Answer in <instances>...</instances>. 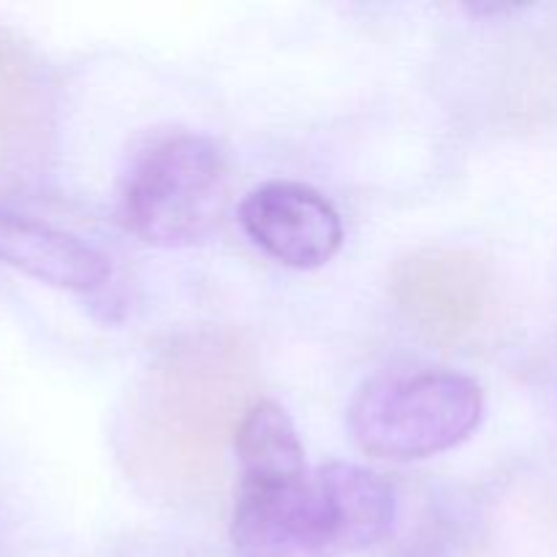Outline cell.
I'll list each match as a JSON object with an SVG mask.
<instances>
[{"label": "cell", "mask_w": 557, "mask_h": 557, "mask_svg": "<svg viewBox=\"0 0 557 557\" xmlns=\"http://www.w3.org/2000/svg\"><path fill=\"white\" fill-rule=\"evenodd\" d=\"M256 359L232 332H190L150 359L117 417V457L147 495L196 504L218 490L248 413Z\"/></svg>", "instance_id": "6da1fadb"}, {"label": "cell", "mask_w": 557, "mask_h": 557, "mask_svg": "<svg viewBox=\"0 0 557 557\" xmlns=\"http://www.w3.org/2000/svg\"><path fill=\"white\" fill-rule=\"evenodd\" d=\"M395 490L351 462L239 482L232 515L237 557H348L395 525Z\"/></svg>", "instance_id": "7a4b0ae2"}, {"label": "cell", "mask_w": 557, "mask_h": 557, "mask_svg": "<svg viewBox=\"0 0 557 557\" xmlns=\"http://www.w3.org/2000/svg\"><path fill=\"white\" fill-rule=\"evenodd\" d=\"M482 417L476 381L451 370H413L364 384L348 408V433L370 457L424 460L471 438Z\"/></svg>", "instance_id": "3957f363"}, {"label": "cell", "mask_w": 557, "mask_h": 557, "mask_svg": "<svg viewBox=\"0 0 557 557\" xmlns=\"http://www.w3.org/2000/svg\"><path fill=\"white\" fill-rule=\"evenodd\" d=\"M228 205V163L199 134H177L136 161L120 196V221L136 239L185 248L210 237Z\"/></svg>", "instance_id": "277c9868"}, {"label": "cell", "mask_w": 557, "mask_h": 557, "mask_svg": "<svg viewBox=\"0 0 557 557\" xmlns=\"http://www.w3.org/2000/svg\"><path fill=\"white\" fill-rule=\"evenodd\" d=\"M389 294L419 332L451 346L484 341L504 313L490 261L462 248H430L397 261Z\"/></svg>", "instance_id": "5b68a950"}, {"label": "cell", "mask_w": 557, "mask_h": 557, "mask_svg": "<svg viewBox=\"0 0 557 557\" xmlns=\"http://www.w3.org/2000/svg\"><path fill=\"white\" fill-rule=\"evenodd\" d=\"M54 141V85L41 54L0 27V183H30Z\"/></svg>", "instance_id": "8992f818"}, {"label": "cell", "mask_w": 557, "mask_h": 557, "mask_svg": "<svg viewBox=\"0 0 557 557\" xmlns=\"http://www.w3.org/2000/svg\"><path fill=\"white\" fill-rule=\"evenodd\" d=\"M245 234L270 259L294 270H315L341 250L343 223L335 207L302 183L272 180L239 207Z\"/></svg>", "instance_id": "52a82bcc"}, {"label": "cell", "mask_w": 557, "mask_h": 557, "mask_svg": "<svg viewBox=\"0 0 557 557\" xmlns=\"http://www.w3.org/2000/svg\"><path fill=\"white\" fill-rule=\"evenodd\" d=\"M0 267L47 286L98 292L109 281V261L74 234L27 218L0 201Z\"/></svg>", "instance_id": "ba28073f"}, {"label": "cell", "mask_w": 557, "mask_h": 557, "mask_svg": "<svg viewBox=\"0 0 557 557\" xmlns=\"http://www.w3.org/2000/svg\"><path fill=\"white\" fill-rule=\"evenodd\" d=\"M490 107L515 128L557 123V20L531 27L495 58Z\"/></svg>", "instance_id": "9c48e42d"}, {"label": "cell", "mask_w": 557, "mask_h": 557, "mask_svg": "<svg viewBox=\"0 0 557 557\" xmlns=\"http://www.w3.org/2000/svg\"><path fill=\"white\" fill-rule=\"evenodd\" d=\"M234 451L239 482L286 476L308 466L292 417L272 400H259L248 408L234 435Z\"/></svg>", "instance_id": "30bf717a"}]
</instances>
